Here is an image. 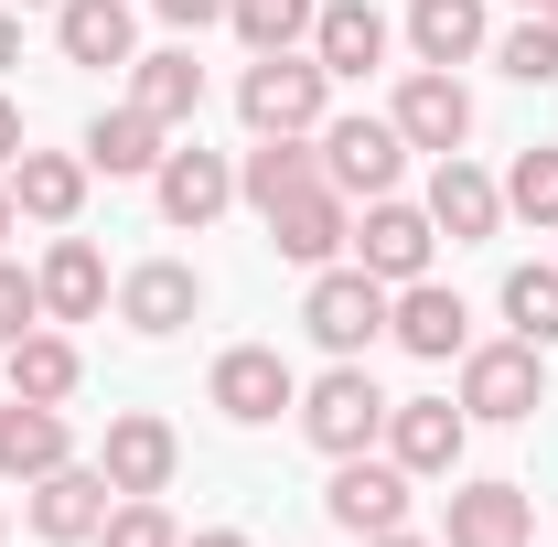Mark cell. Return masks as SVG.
<instances>
[{
    "mask_svg": "<svg viewBox=\"0 0 558 547\" xmlns=\"http://www.w3.org/2000/svg\"><path fill=\"white\" fill-rule=\"evenodd\" d=\"M97 547H183V526H172V505H161V494H119V505H108V526H97Z\"/></svg>",
    "mask_w": 558,
    "mask_h": 547,
    "instance_id": "obj_33",
    "label": "cell"
},
{
    "mask_svg": "<svg viewBox=\"0 0 558 547\" xmlns=\"http://www.w3.org/2000/svg\"><path fill=\"white\" fill-rule=\"evenodd\" d=\"M183 547H258V537H247V526H194Z\"/></svg>",
    "mask_w": 558,
    "mask_h": 547,
    "instance_id": "obj_38",
    "label": "cell"
},
{
    "mask_svg": "<svg viewBox=\"0 0 558 547\" xmlns=\"http://www.w3.org/2000/svg\"><path fill=\"white\" fill-rule=\"evenodd\" d=\"M409 54L418 65H484L494 54V11L484 0H409Z\"/></svg>",
    "mask_w": 558,
    "mask_h": 547,
    "instance_id": "obj_24",
    "label": "cell"
},
{
    "mask_svg": "<svg viewBox=\"0 0 558 547\" xmlns=\"http://www.w3.org/2000/svg\"><path fill=\"white\" fill-rule=\"evenodd\" d=\"M86 183H97L86 150H33L22 139V161H11V205L33 215V226H75L86 215Z\"/></svg>",
    "mask_w": 558,
    "mask_h": 547,
    "instance_id": "obj_25",
    "label": "cell"
},
{
    "mask_svg": "<svg viewBox=\"0 0 558 547\" xmlns=\"http://www.w3.org/2000/svg\"><path fill=\"white\" fill-rule=\"evenodd\" d=\"M33 323H44V290H33V269H22V258H0V343H22Z\"/></svg>",
    "mask_w": 558,
    "mask_h": 547,
    "instance_id": "obj_34",
    "label": "cell"
},
{
    "mask_svg": "<svg viewBox=\"0 0 558 547\" xmlns=\"http://www.w3.org/2000/svg\"><path fill=\"white\" fill-rule=\"evenodd\" d=\"M54 462H75V429H65V409L0 398V483H44Z\"/></svg>",
    "mask_w": 558,
    "mask_h": 547,
    "instance_id": "obj_27",
    "label": "cell"
},
{
    "mask_svg": "<svg viewBox=\"0 0 558 547\" xmlns=\"http://www.w3.org/2000/svg\"><path fill=\"white\" fill-rule=\"evenodd\" d=\"M119 323H130L140 343H172L183 323H205V269H194V258H140V269L119 279Z\"/></svg>",
    "mask_w": 558,
    "mask_h": 547,
    "instance_id": "obj_14",
    "label": "cell"
},
{
    "mask_svg": "<svg viewBox=\"0 0 558 547\" xmlns=\"http://www.w3.org/2000/svg\"><path fill=\"white\" fill-rule=\"evenodd\" d=\"M505 215H515V226H558V150H548V139L515 150V172H505Z\"/></svg>",
    "mask_w": 558,
    "mask_h": 547,
    "instance_id": "obj_32",
    "label": "cell"
},
{
    "mask_svg": "<svg viewBox=\"0 0 558 547\" xmlns=\"http://www.w3.org/2000/svg\"><path fill=\"white\" fill-rule=\"evenodd\" d=\"M301 333L323 343V354H376V343H387V279H365L354 258L312 269V290H301Z\"/></svg>",
    "mask_w": 558,
    "mask_h": 547,
    "instance_id": "obj_4",
    "label": "cell"
},
{
    "mask_svg": "<svg viewBox=\"0 0 558 547\" xmlns=\"http://www.w3.org/2000/svg\"><path fill=\"white\" fill-rule=\"evenodd\" d=\"M258 226H269V247L290 258V269H333V258L354 247V205L333 194V183H301V194H290V205H269Z\"/></svg>",
    "mask_w": 558,
    "mask_h": 547,
    "instance_id": "obj_17",
    "label": "cell"
},
{
    "mask_svg": "<svg viewBox=\"0 0 558 547\" xmlns=\"http://www.w3.org/2000/svg\"><path fill=\"white\" fill-rule=\"evenodd\" d=\"M86 387V354H75L65 323H33L22 343H0V398H33V409H65Z\"/></svg>",
    "mask_w": 558,
    "mask_h": 547,
    "instance_id": "obj_19",
    "label": "cell"
},
{
    "mask_svg": "<svg viewBox=\"0 0 558 547\" xmlns=\"http://www.w3.org/2000/svg\"><path fill=\"white\" fill-rule=\"evenodd\" d=\"M409 494L418 483L387 462V451H354V462H333V483H323V515L344 526V537H387V526H409Z\"/></svg>",
    "mask_w": 558,
    "mask_h": 547,
    "instance_id": "obj_13",
    "label": "cell"
},
{
    "mask_svg": "<svg viewBox=\"0 0 558 547\" xmlns=\"http://www.w3.org/2000/svg\"><path fill=\"white\" fill-rule=\"evenodd\" d=\"M150 205H161V226L205 236L215 215L236 205V161H226V150H205V139H183V130H172V150H161V172H150Z\"/></svg>",
    "mask_w": 558,
    "mask_h": 547,
    "instance_id": "obj_9",
    "label": "cell"
},
{
    "mask_svg": "<svg viewBox=\"0 0 558 547\" xmlns=\"http://www.w3.org/2000/svg\"><path fill=\"white\" fill-rule=\"evenodd\" d=\"M387 343H409L418 365H462V343H473L462 290H451V279H409V290H387Z\"/></svg>",
    "mask_w": 558,
    "mask_h": 547,
    "instance_id": "obj_16",
    "label": "cell"
},
{
    "mask_svg": "<svg viewBox=\"0 0 558 547\" xmlns=\"http://www.w3.org/2000/svg\"><path fill=\"white\" fill-rule=\"evenodd\" d=\"M387 119H398L409 150L440 161V150H462V139H473V86H462L451 65H409V75H398V97H387Z\"/></svg>",
    "mask_w": 558,
    "mask_h": 547,
    "instance_id": "obj_11",
    "label": "cell"
},
{
    "mask_svg": "<svg viewBox=\"0 0 558 547\" xmlns=\"http://www.w3.org/2000/svg\"><path fill=\"white\" fill-rule=\"evenodd\" d=\"M387 54H398V22H387L376 0H323V11H312V65L333 75V86L376 75Z\"/></svg>",
    "mask_w": 558,
    "mask_h": 547,
    "instance_id": "obj_18",
    "label": "cell"
},
{
    "mask_svg": "<svg viewBox=\"0 0 558 547\" xmlns=\"http://www.w3.org/2000/svg\"><path fill=\"white\" fill-rule=\"evenodd\" d=\"M418 205H429V226H440L451 247H484L494 226H505V183H494L473 150H440V161H429V194H418Z\"/></svg>",
    "mask_w": 558,
    "mask_h": 547,
    "instance_id": "obj_15",
    "label": "cell"
},
{
    "mask_svg": "<svg viewBox=\"0 0 558 547\" xmlns=\"http://www.w3.org/2000/svg\"><path fill=\"white\" fill-rule=\"evenodd\" d=\"M11 11H54V0H11Z\"/></svg>",
    "mask_w": 558,
    "mask_h": 547,
    "instance_id": "obj_41",
    "label": "cell"
},
{
    "mask_svg": "<svg viewBox=\"0 0 558 547\" xmlns=\"http://www.w3.org/2000/svg\"><path fill=\"white\" fill-rule=\"evenodd\" d=\"M54 54L86 75H119L140 54V11L130 0H54Z\"/></svg>",
    "mask_w": 558,
    "mask_h": 547,
    "instance_id": "obj_21",
    "label": "cell"
},
{
    "mask_svg": "<svg viewBox=\"0 0 558 547\" xmlns=\"http://www.w3.org/2000/svg\"><path fill=\"white\" fill-rule=\"evenodd\" d=\"M22 236V205H11V172H0V247Z\"/></svg>",
    "mask_w": 558,
    "mask_h": 547,
    "instance_id": "obj_39",
    "label": "cell"
},
{
    "mask_svg": "<svg viewBox=\"0 0 558 547\" xmlns=\"http://www.w3.org/2000/svg\"><path fill=\"white\" fill-rule=\"evenodd\" d=\"M11 161H22V108L0 97V172H11Z\"/></svg>",
    "mask_w": 558,
    "mask_h": 547,
    "instance_id": "obj_37",
    "label": "cell"
},
{
    "mask_svg": "<svg viewBox=\"0 0 558 547\" xmlns=\"http://www.w3.org/2000/svg\"><path fill=\"white\" fill-rule=\"evenodd\" d=\"M0 537H11V526H0Z\"/></svg>",
    "mask_w": 558,
    "mask_h": 547,
    "instance_id": "obj_43",
    "label": "cell"
},
{
    "mask_svg": "<svg viewBox=\"0 0 558 547\" xmlns=\"http://www.w3.org/2000/svg\"><path fill=\"white\" fill-rule=\"evenodd\" d=\"M451 398H462V418H473V429H515V418H537L548 409V354H537V343H462V387H451Z\"/></svg>",
    "mask_w": 558,
    "mask_h": 547,
    "instance_id": "obj_3",
    "label": "cell"
},
{
    "mask_svg": "<svg viewBox=\"0 0 558 547\" xmlns=\"http://www.w3.org/2000/svg\"><path fill=\"white\" fill-rule=\"evenodd\" d=\"M526 526H537L526 483H451L440 505V547H526Z\"/></svg>",
    "mask_w": 558,
    "mask_h": 547,
    "instance_id": "obj_20",
    "label": "cell"
},
{
    "mask_svg": "<svg viewBox=\"0 0 558 547\" xmlns=\"http://www.w3.org/2000/svg\"><path fill=\"white\" fill-rule=\"evenodd\" d=\"M301 183H323V150L312 139H258V150H236V205H290Z\"/></svg>",
    "mask_w": 558,
    "mask_h": 547,
    "instance_id": "obj_28",
    "label": "cell"
},
{
    "mask_svg": "<svg viewBox=\"0 0 558 547\" xmlns=\"http://www.w3.org/2000/svg\"><path fill=\"white\" fill-rule=\"evenodd\" d=\"M312 11H323V0H236L226 22H236L247 54H301V44H312Z\"/></svg>",
    "mask_w": 558,
    "mask_h": 547,
    "instance_id": "obj_30",
    "label": "cell"
},
{
    "mask_svg": "<svg viewBox=\"0 0 558 547\" xmlns=\"http://www.w3.org/2000/svg\"><path fill=\"white\" fill-rule=\"evenodd\" d=\"M376 451L409 483H440V473H462L473 418H462V398H387V440H376Z\"/></svg>",
    "mask_w": 558,
    "mask_h": 547,
    "instance_id": "obj_8",
    "label": "cell"
},
{
    "mask_svg": "<svg viewBox=\"0 0 558 547\" xmlns=\"http://www.w3.org/2000/svg\"><path fill=\"white\" fill-rule=\"evenodd\" d=\"M108 473L97 462H54L44 483H22V515H33V537L44 547H97V526H108Z\"/></svg>",
    "mask_w": 558,
    "mask_h": 547,
    "instance_id": "obj_12",
    "label": "cell"
},
{
    "mask_svg": "<svg viewBox=\"0 0 558 547\" xmlns=\"http://www.w3.org/2000/svg\"><path fill=\"white\" fill-rule=\"evenodd\" d=\"M97 473H108V494H172V473H183V429H172L161 409H119L108 440H97Z\"/></svg>",
    "mask_w": 558,
    "mask_h": 547,
    "instance_id": "obj_10",
    "label": "cell"
},
{
    "mask_svg": "<svg viewBox=\"0 0 558 547\" xmlns=\"http://www.w3.org/2000/svg\"><path fill=\"white\" fill-rule=\"evenodd\" d=\"M494 65L515 75V86H558V22H548V11L505 22V33H494Z\"/></svg>",
    "mask_w": 558,
    "mask_h": 547,
    "instance_id": "obj_31",
    "label": "cell"
},
{
    "mask_svg": "<svg viewBox=\"0 0 558 547\" xmlns=\"http://www.w3.org/2000/svg\"><path fill=\"white\" fill-rule=\"evenodd\" d=\"M236 119H247V139H312L323 130V119H333V75L312 65V44H301V54H247Z\"/></svg>",
    "mask_w": 558,
    "mask_h": 547,
    "instance_id": "obj_2",
    "label": "cell"
},
{
    "mask_svg": "<svg viewBox=\"0 0 558 547\" xmlns=\"http://www.w3.org/2000/svg\"><path fill=\"white\" fill-rule=\"evenodd\" d=\"M33 290H44V323H97V312H108V258H97V236L54 226V247H44Z\"/></svg>",
    "mask_w": 558,
    "mask_h": 547,
    "instance_id": "obj_23",
    "label": "cell"
},
{
    "mask_svg": "<svg viewBox=\"0 0 558 547\" xmlns=\"http://www.w3.org/2000/svg\"><path fill=\"white\" fill-rule=\"evenodd\" d=\"M494 312H505V333H515V343H537V354H548V343H558V269H537V258H526V269H505Z\"/></svg>",
    "mask_w": 558,
    "mask_h": 547,
    "instance_id": "obj_29",
    "label": "cell"
},
{
    "mask_svg": "<svg viewBox=\"0 0 558 547\" xmlns=\"http://www.w3.org/2000/svg\"><path fill=\"white\" fill-rule=\"evenodd\" d=\"M290 418H301V440H312L323 462H354V451L387 440V387L365 376V354H333V365L301 387V409H290Z\"/></svg>",
    "mask_w": 558,
    "mask_h": 547,
    "instance_id": "obj_1",
    "label": "cell"
},
{
    "mask_svg": "<svg viewBox=\"0 0 558 547\" xmlns=\"http://www.w3.org/2000/svg\"><path fill=\"white\" fill-rule=\"evenodd\" d=\"M515 11H558V0H515Z\"/></svg>",
    "mask_w": 558,
    "mask_h": 547,
    "instance_id": "obj_42",
    "label": "cell"
},
{
    "mask_svg": "<svg viewBox=\"0 0 558 547\" xmlns=\"http://www.w3.org/2000/svg\"><path fill=\"white\" fill-rule=\"evenodd\" d=\"M22 65V11H11V0H0V75Z\"/></svg>",
    "mask_w": 558,
    "mask_h": 547,
    "instance_id": "obj_36",
    "label": "cell"
},
{
    "mask_svg": "<svg viewBox=\"0 0 558 547\" xmlns=\"http://www.w3.org/2000/svg\"><path fill=\"white\" fill-rule=\"evenodd\" d=\"M365 279H387V290H409V279H429V258H440V226H429V205H409V194H376V205H354V247H344Z\"/></svg>",
    "mask_w": 558,
    "mask_h": 547,
    "instance_id": "obj_6",
    "label": "cell"
},
{
    "mask_svg": "<svg viewBox=\"0 0 558 547\" xmlns=\"http://www.w3.org/2000/svg\"><path fill=\"white\" fill-rule=\"evenodd\" d=\"M130 108H150L161 130H194V119H205V65H194V44L130 54Z\"/></svg>",
    "mask_w": 558,
    "mask_h": 547,
    "instance_id": "obj_26",
    "label": "cell"
},
{
    "mask_svg": "<svg viewBox=\"0 0 558 547\" xmlns=\"http://www.w3.org/2000/svg\"><path fill=\"white\" fill-rule=\"evenodd\" d=\"M548 22H558V11H548Z\"/></svg>",
    "mask_w": 558,
    "mask_h": 547,
    "instance_id": "obj_44",
    "label": "cell"
},
{
    "mask_svg": "<svg viewBox=\"0 0 558 547\" xmlns=\"http://www.w3.org/2000/svg\"><path fill=\"white\" fill-rule=\"evenodd\" d=\"M365 547H440V537H409V526H387V537H365Z\"/></svg>",
    "mask_w": 558,
    "mask_h": 547,
    "instance_id": "obj_40",
    "label": "cell"
},
{
    "mask_svg": "<svg viewBox=\"0 0 558 547\" xmlns=\"http://www.w3.org/2000/svg\"><path fill=\"white\" fill-rule=\"evenodd\" d=\"M75 150H86V172H108V183H150V172H161V150H172V130H161L150 108L119 97V108H97V119H86Z\"/></svg>",
    "mask_w": 558,
    "mask_h": 547,
    "instance_id": "obj_22",
    "label": "cell"
},
{
    "mask_svg": "<svg viewBox=\"0 0 558 547\" xmlns=\"http://www.w3.org/2000/svg\"><path fill=\"white\" fill-rule=\"evenodd\" d=\"M150 11H161L172 33H205V22H226V11H236V0H150Z\"/></svg>",
    "mask_w": 558,
    "mask_h": 547,
    "instance_id": "obj_35",
    "label": "cell"
},
{
    "mask_svg": "<svg viewBox=\"0 0 558 547\" xmlns=\"http://www.w3.org/2000/svg\"><path fill=\"white\" fill-rule=\"evenodd\" d=\"M205 409L236 418V429H269V418L301 409V376H290V354H279V343H226V354H215V376H205Z\"/></svg>",
    "mask_w": 558,
    "mask_h": 547,
    "instance_id": "obj_7",
    "label": "cell"
},
{
    "mask_svg": "<svg viewBox=\"0 0 558 547\" xmlns=\"http://www.w3.org/2000/svg\"><path fill=\"white\" fill-rule=\"evenodd\" d=\"M312 150H323V183L344 194V205H376V194H398V172H409V139H398V119H323L312 130Z\"/></svg>",
    "mask_w": 558,
    "mask_h": 547,
    "instance_id": "obj_5",
    "label": "cell"
}]
</instances>
